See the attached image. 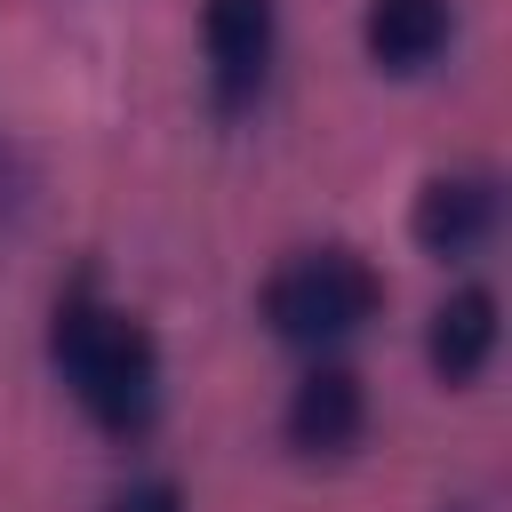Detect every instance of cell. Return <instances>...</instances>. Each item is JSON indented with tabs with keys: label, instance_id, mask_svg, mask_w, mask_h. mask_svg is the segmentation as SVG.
<instances>
[{
	"label": "cell",
	"instance_id": "cell-7",
	"mask_svg": "<svg viewBox=\"0 0 512 512\" xmlns=\"http://www.w3.org/2000/svg\"><path fill=\"white\" fill-rule=\"evenodd\" d=\"M424 352H432V376H440V384H472V376L488 368V352H496V296H488V288H456V296L432 312Z\"/></svg>",
	"mask_w": 512,
	"mask_h": 512
},
{
	"label": "cell",
	"instance_id": "cell-1",
	"mask_svg": "<svg viewBox=\"0 0 512 512\" xmlns=\"http://www.w3.org/2000/svg\"><path fill=\"white\" fill-rule=\"evenodd\" d=\"M56 376L72 384V400L88 408V424L104 432H144L152 408H160V352L144 336V320H128L120 304H96V296H64L56 312Z\"/></svg>",
	"mask_w": 512,
	"mask_h": 512
},
{
	"label": "cell",
	"instance_id": "cell-6",
	"mask_svg": "<svg viewBox=\"0 0 512 512\" xmlns=\"http://www.w3.org/2000/svg\"><path fill=\"white\" fill-rule=\"evenodd\" d=\"M456 32V8L448 0H368L360 16V40L384 72H424Z\"/></svg>",
	"mask_w": 512,
	"mask_h": 512
},
{
	"label": "cell",
	"instance_id": "cell-2",
	"mask_svg": "<svg viewBox=\"0 0 512 512\" xmlns=\"http://www.w3.org/2000/svg\"><path fill=\"white\" fill-rule=\"evenodd\" d=\"M376 304H384V288H376V272H368L352 248H304V256H288V264L264 280V320H272V336L312 344V352L360 336V328L376 320Z\"/></svg>",
	"mask_w": 512,
	"mask_h": 512
},
{
	"label": "cell",
	"instance_id": "cell-4",
	"mask_svg": "<svg viewBox=\"0 0 512 512\" xmlns=\"http://www.w3.org/2000/svg\"><path fill=\"white\" fill-rule=\"evenodd\" d=\"M408 232H416V248H424V256H472V248L496 232V176H480V168L432 176V184L416 192Z\"/></svg>",
	"mask_w": 512,
	"mask_h": 512
},
{
	"label": "cell",
	"instance_id": "cell-3",
	"mask_svg": "<svg viewBox=\"0 0 512 512\" xmlns=\"http://www.w3.org/2000/svg\"><path fill=\"white\" fill-rule=\"evenodd\" d=\"M200 40H208V96H216V112H248L264 96L272 48H280L272 0H208L200 8Z\"/></svg>",
	"mask_w": 512,
	"mask_h": 512
},
{
	"label": "cell",
	"instance_id": "cell-8",
	"mask_svg": "<svg viewBox=\"0 0 512 512\" xmlns=\"http://www.w3.org/2000/svg\"><path fill=\"white\" fill-rule=\"evenodd\" d=\"M104 512H184V496H176L168 480H128V488H120Z\"/></svg>",
	"mask_w": 512,
	"mask_h": 512
},
{
	"label": "cell",
	"instance_id": "cell-5",
	"mask_svg": "<svg viewBox=\"0 0 512 512\" xmlns=\"http://www.w3.org/2000/svg\"><path fill=\"white\" fill-rule=\"evenodd\" d=\"M360 424H368L360 376H352V368H336V360H320V368L288 392V440H296L304 456H336V448H352V440H360Z\"/></svg>",
	"mask_w": 512,
	"mask_h": 512
}]
</instances>
